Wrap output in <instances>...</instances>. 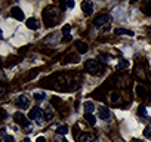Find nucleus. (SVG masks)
I'll use <instances>...</instances> for the list:
<instances>
[{"mask_svg": "<svg viewBox=\"0 0 151 142\" xmlns=\"http://www.w3.org/2000/svg\"><path fill=\"white\" fill-rule=\"evenodd\" d=\"M144 136H145V138H151V127H147V129L144 130Z\"/></svg>", "mask_w": 151, "mask_h": 142, "instance_id": "nucleus-19", "label": "nucleus"}, {"mask_svg": "<svg viewBox=\"0 0 151 142\" xmlns=\"http://www.w3.org/2000/svg\"><path fill=\"white\" fill-rule=\"evenodd\" d=\"M114 34H126V36H133V33L130 30H123V28H116Z\"/></svg>", "mask_w": 151, "mask_h": 142, "instance_id": "nucleus-14", "label": "nucleus"}, {"mask_svg": "<svg viewBox=\"0 0 151 142\" xmlns=\"http://www.w3.org/2000/svg\"><path fill=\"white\" fill-rule=\"evenodd\" d=\"M98 117L102 118V120H108V117H110V110H108L107 107H99V110H98Z\"/></svg>", "mask_w": 151, "mask_h": 142, "instance_id": "nucleus-9", "label": "nucleus"}, {"mask_svg": "<svg viewBox=\"0 0 151 142\" xmlns=\"http://www.w3.org/2000/svg\"><path fill=\"white\" fill-rule=\"evenodd\" d=\"M67 8H74V2H73V0H70V2H67Z\"/></svg>", "mask_w": 151, "mask_h": 142, "instance_id": "nucleus-24", "label": "nucleus"}, {"mask_svg": "<svg viewBox=\"0 0 151 142\" xmlns=\"http://www.w3.org/2000/svg\"><path fill=\"white\" fill-rule=\"evenodd\" d=\"M53 141H55V142H65V141H64V139H62V138H61V136H59V135H56V136H55V139H53Z\"/></svg>", "mask_w": 151, "mask_h": 142, "instance_id": "nucleus-23", "label": "nucleus"}, {"mask_svg": "<svg viewBox=\"0 0 151 142\" xmlns=\"http://www.w3.org/2000/svg\"><path fill=\"white\" fill-rule=\"evenodd\" d=\"M34 99H37V101H43V99H45V93H42V92L34 93Z\"/></svg>", "mask_w": 151, "mask_h": 142, "instance_id": "nucleus-18", "label": "nucleus"}, {"mask_svg": "<svg viewBox=\"0 0 151 142\" xmlns=\"http://www.w3.org/2000/svg\"><path fill=\"white\" fill-rule=\"evenodd\" d=\"M129 67V61L127 59H120L119 64H117V70H122V68H126Z\"/></svg>", "mask_w": 151, "mask_h": 142, "instance_id": "nucleus-16", "label": "nucleus"}, {"mask_svg": "<svg viewBox=\"0 0 151 142\" xmlns=\"http://www.w3.org/2000/svg\"><path fill=\"white\" fill-rule=\"evenodd\" d=\"M11 15L15 18V19H18V21H22L24 19V12L19 9V8H12V11H11Z\"/></svg>", "mask_w": 151, "mask_h": 142, "instance_id": "nucleus-8", "label": "nucleus"}, {"mask_svg": "<svg viewBox=\"0 0 151 142\" xmlns=\"http://www.w3.org/2000/svg\"><path fill=\"white\" fill-rule=\"evenodd\" d=\"M83 107H85V111H86V114H92V111L95 110V105H93L91 101L85 102V104H83Z\"/></svg>", "mask_w": 151, "mask_h": 142, "instance_id": "nucleus-13", "label": "nucleus"}, {"mask_svg": "<svg viewBox=\"0 0 151 142\" xmlns=\"http://www.w3.org/2000/svg\"><path fill=\"white\" fill-rule=\"evenodd\" d=\"M82 11L85 12L86 16L92 15V12H93V3L89 2V0H85V2H82Z\"/></svg>", "mask_w": 151, "mask_h": 142, "instance_id": "nucleus-5", "label": "nucleus"}, {"mask_svg": "<svg viewBox=\"0 0 151 142\" xmlns=\"http://www.w3.org/2000/svg\"><path fill=\"white\" fill-rule=\"evenodd\" d=\"M139 114H145V108L144 107H139V111H138Z\"/></svg>", "mask_w": 151, "mask_h": 142, "instance_id": "nucleus-25", "label": "nucleus"}, {"mask_svg": "<svg viewBox=\"0 0 151 142\" xmlns=\"http://www.w3.org/2000/svg\"><path fill=\"white\" fill-rule=\"evenodd\" d=\"M132 142H142V141H139V139H133Z\"/></svg>", "mask_w": 151, "mask_h": 142, "instance_id": "nucleus-27", "label": "nucleus"}, {"mask_svg": "<svg viewBox=\"0 0 151 142\" xmlns=\"http://www.w3.org/2000/svg\"><path fill=\"white\" fill-rule=\"evenodd\" d=\"M148 31H150V34H151V27H150V28H148Z\"/></svg>", "mask_w": 151, "mask_h": 142, "instance_id": "nucleus-29", "label": "nucleus"}, {"mask_svg": "<svg viewBox=\"0 0 151 142\" xmlns=\"http://www.w3.org/2000/svg\"><path fill=\"white\" fill-rule=\"evenodd\" d=\"M37 142H46V139L43 136H40V138H37Z\"/></svg>", "mask_w": 151, "mask_h": 142, "instance_id": "nucleus-26", "label": "nucleus"}, {"mask_svg": "<svg viewBox=\"0 0 151 142\" xmlns=\"http://www.w3.org/2000/svg\"><path fill=\"white\" fill-rule=\"evenodd\" d=\"M31 130H33V124H30V123H28V124H27V126L24 127V132H27V133H30Z\"/></svg>", "mask_w": 151, "mask_h": 142, "instance_id": "nucleus-20", "label": "nucleus"}, {"mask_svg": "<svg viewBox=\"0 0 151 142\" xmlns=\"http://www.w3.org/2000/svg\"><path fill=\"white\" fill-rule=\"evenodd\" d=\"M28 117H30L31 120L37 121V123H42V120H43V111L36 107V108H33V110L28 113Z\"/></svg>", "mask_w": 151, "mask_h": 142, "instance_id": "nucleus-4", "label": "nucleus"}, {"mask_svg": "<svg viewBox=\"0 0 151 142\" xmlns=\"http://www.w3.org/2000/svg\"><path fill=\"white\" fill-rule=\"evenodd\" d=\"M70 28H71L70 25H64V27H62V33H65V34H67V33L70 31Z\"/></svg>", "mask_w": 151, "mask_h": 142, "instance_id": "nucleus-22", "label": "nucleus"}, {"mask_svg": "<svg viewBox=\"0 0 151 142\" xmlns=\"http://www.w3.org/2000/svg\"><path fill=\"white\" fill-rule=\"evenodd\" d=\"M56 132H58L59 135H65V133L68 132V127H67V126H59V127L56 129Z\"/></svg>", "mask_w": 151, "mask_h": 142, "instance_id": "nucleus-17", "label": "nucleus"}, {"mask_svg": "<svg viewBox=\"0 0 151 142\" xmlns=\"http://www.w3.org/2000/svg\"><path fill=\"white\" fill-rule=\"evenodd\" d=\"M3 142H15V139L12 136H5L3 138Z\"/></svg>", "mask_w": 151, "mask_h": 142, "instance_id": "nucleus-21", "label": "nucleus"}, {"mask_svg": "<svg viewBox=\"0 0 151 142\" xmlns=\"http://www.w3.org/2000/svg\"><path fill=\"white\" fill-rule=\"evenodd\" d=\"M95 136L92 133H83L80 138H79V142H95Z\"/></svg>", "mask_w": 151, "mask_h": 142, "instance_id": "nucleus-11", "label": "nucleus"}, {"mask_svg": "<svg viewBox=\"0 0 151 142\" xmlns=\"http://www.w3.org/2000/svg\"><path fill=\"white\" fill-rule=\"evenodd\" d=\"M27 27H28L30 30H39L40 24H39V21H37L36 18H28V19H27Z\"/></svg>", "mask_w": 151, "mask_h": 142, "instance_id": "nucleus-10", "label": "nucleus"}, {"mask_svg": "<svg viewBox=\"0 0 151 142\" xmlns=\"http://www.w3.org/2000/svg\"><path fill=\"white\" fill-rule=\"evenodd\" d=\"M110 22H111V16H110V15H107V14H104V15H99V16H96V18H95L93 25H95V27H98V28H101V27L108 25Z\"/></svg>", "mask_w": 151, "mask_h": 142, "instance_id": "nucleus-3", "label": "nucleus"}, {"mask_svg": "<svg viewBox=\"0 0 151 142\" xmlns=\"http://www.w3.org/2000/svg\"><path fill=\"white\" fill-rule=\"evenodd\" d=\"M43 18H45L46 25L52 27V25H55V24H56V21L59 19V11H56L53 6L46 8V9H45V12H43Z\"/></svg>", "mask_w": 151, "mask_h": 142, "instance_id": "nucleus-1", "label": "nucleus"}, {"mask_svg": "<svg viewBox=\"0 0 151 142\" xmlns=\"http://www.w3.org/2000/svg\"><path fill=\"white\" fill-rule=\"evenodd\" d=\"M85 120H86L89 124H92V126H95V124H96V118H95L92 114H85Z\"/></svg>", "mask_w": 151, "mask_h": 142, "instance_id": "nucleus-15", "label": "nucleus"}, {"mask_svg": "<svg viewBox=\"0 0 151 142\" xmlns=\"http://www.w3.org/2000/svg\"><path fill=\"white\" fill-rule=\"evenodd\" d=\"M85 68L91 74H99L102 71V64L99 61H96V59H89V61H86Z\"/></svg>", "mask_w": 151, "mask_h": 142, "instance_id": "nucleus-2", "label": "nucleus"}, {"mask_svg": "<svg viewBox=\"0 0 151 142\" xmlns=\"http://www.w3.org/2000/svg\"><path fill=\"white\" fill-rule=\"evenodd\" d=\"M76 46H77V50L80 52V53H86L88 52V44L86 43H83V42H76Z\"/></svg>", "mask_w": 151, "mask_h": 142, "instance_id": "nucleus-12", "label": "nucleus"}, {"mask_svg": "<svg viewBox=\"0 0 151 142\" xmlns=\"http://www.w3.org/2000/svg\"><path fill=\"white\" fill-rule=\"evenodd\" d=\"M28 98H27V95H19V98L17 99V107H19V108H27L28 107Z\"/></svg>", "mask_w": 151, "mask_h": 142, "instance_id": "nucleus-7", "label": "nucleus"}, {"mask_svg": "<svg viewBox=\"0 0 151 142\" xmlns=\"http://www.w3.org/2000/svg\"><path fill=\"white\" fill-rule=\"evenodd\" d=\"M22 142H30V139H28V138H27V139H24V141H22Z\"/></svg>", "mask_w": 151, "mask_h": 142, "instance_id": "nucleus-28", "label": "nucleus"}, {"mask_svg": "<svg viewBox=\"0 0 151 142\" xmlns=\"http://www.w3.org/2000/svg\"><path fill=\"white\" fill-rule=\"evenodd\" d=\"M14 120H15V123L21 124L22 127H25V126L28 124V120H27V117H25L22 113H15V114H14Z\"/></svg>", "mask_w": 151, "mask_h": 142, "instance_id": "nucleus-6", "label": "nucleus"}]
</instances>
